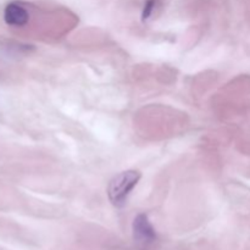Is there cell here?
<instances>
[{"instance_id": "obj_1", "label": "cell", "mask_w": 250, "mask_h": 250, "mask_svg": "<svg viewBox=\"0 0 250 250\" xmlns=\"http://www.w3.org/2000/svg\"><path fill=\"white\" fill-rule=\"evenodd\" d=\"M141 180V173L136 170H127L115 176L107 187V197L114 207H124L127 198Z\"/></svg>"}, {"instance_id": "obj_3", "label": "cell", "mask_w": 250, "mask_h": 250, "mask_svg": "<svg viewBox=\"0 0 250 250\" xmlns=\"http://www.w3.org/2000/svg\"><path fill=\"white\" fill-rule=\"evenodd\" d=\"M4 20L11 27H23L28 23L29 14L19 2H10L4 10Z\"/></svg>"}, {"instance_id": "obj_2", "label": "cell", "mask_w": 250, "mask_h": 250, "mask_svg": "<svg viewBox=\"0 0 250 250\" xmlns=\"http://www.w3.org/2000/svg\"><path fill=\"white\" fill-rule=\"evenodd\" d=\"M133 237L142 247H148L155 242L156 232L146 215L139 214L136 216L133 221Z\"/></svg>"}, {"instance_id": "obj_4", "label": "cell", "mask_w": 250, "mask_h": 250, "mask_svg": "<svg viewBox=\"0 0 250 250\" xmlns=\"http://www.w3.org/2000/svg\"><path fill=\"white\" fill-rule=\"evenodd\" d=\"M155 5H156V0H146L143 6V11H142V20H143V21H146V20L151 16Z\"/></svg>"}]
</instances>
